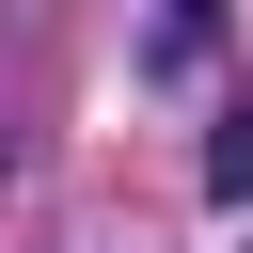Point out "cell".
<instances>
[{"mask_svg": "<svg viewBox=\"0 0 253 253\" xmlns=\"http://www.w3.org/2000/svg\"><path fill=\"white\" fill-rule=\"evenodd\" d=\"M206 190H221V206H253V111H237V126L206 142Z\"/></svg>", "mask_w": 253, "mask_h": 253, "instance_id": "1", "label": "cell"}]
</instances>
